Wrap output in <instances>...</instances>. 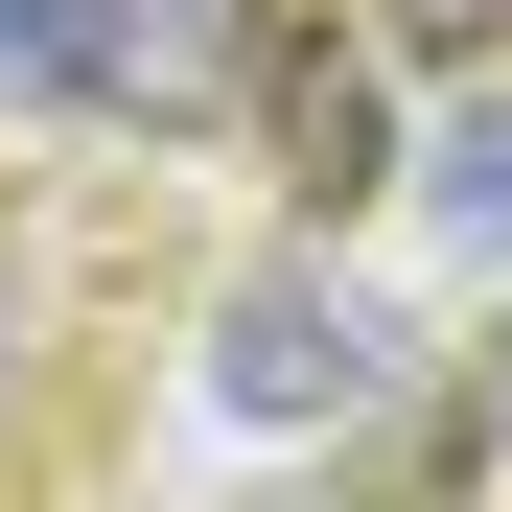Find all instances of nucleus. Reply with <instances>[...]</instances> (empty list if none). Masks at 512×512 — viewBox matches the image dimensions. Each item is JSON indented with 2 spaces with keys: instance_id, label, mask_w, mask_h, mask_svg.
Returning <instances> with one entry per match:
<instances>
[{
  "instance_id": "423d86ee",
  "label": "nucleus",
  "mask_w": 512,
  "mask_h": 512,
  "mask_svg": "<svg viewBox=\"0 0 512 512\" xmlns=\"http://www.w3.org/2000/svg\"><path fill=\"white\" fill-rule=\"evenodd\" d=\"M396 24H419V47H512V0H396Z\"/></svg>"
},
{
  "instance_id": "f257e3e1",
  "label": "nucleus",
  "mask_w": 512,
  "mask_h": 512,
  "mask_svg": "<svg viewBox=\"0 0 512 512\" xmlns=\"http://www.w3.org/2000/svg\"><path fill=\"white\" fill-rule=\"evenodd\" d=\"M419 350H396V303L373 280H326V256H256V280L210 303V396L233 419H373Z\"/></svg>"
},
{
  "instance_id": "f03ea898",
  "label": "nucleus",
  "mask_w": 512,
  "mask_h": 512,
  "mask_svg": "<svg viewBox=\"0 0 512 512\" xmlns=\"http://www.w3.org/2000/svg\"><path fill=\"white\" fill-rule=\"evenodd\" d=\"M70 24V94H140V117H210L233 70H280V0H47Z\"/></svg>"
},
{
  "instance_id": "0eeeda50",
  "label": "nucleus",
  "mask_w": 512,
  "mask_h": 512,
  "mask_svg": "<svg viewBox=\"0 0 512 512\" xmlns=\"http://www.w3.org/2000/svg\"><path fill=\"white\" fill-rule=\"evenodd\" d=\"M443 466H512V373H489V419H466V443H443Z\"/></svg>"
},
{
  "instance_id": "7ed1b4c3",
  "label": "nucleus",
  "mask_w": 512,
  "mask_h": 512,
  "mask_svg": "<svg viewBox=\"0 0 512 512\" xmlns=\"http://www.w3.org/2000/svg\"><path fill=\"white\" fill-rule=\"evenodd\" d=\"M280 163H303V210L396 187V94H373V47H280Z\"/></svg>"
},
{
  "instance_id": "20e7f679",
  "label": "nucleus",
  "mask_w": 512,
  "mask_h": 512,
  "mask_svg": "<svg viewBox=\"0 0 512 512\" xmlns=\"http://www.w3.org/2000/svg\"><path fill=\"white\" fill-rule=\"evenodd\" d=\"M419 187H443V233H466V256H512V94H489L443 163H419Z\"/></svg>"
},
{
  "instance_id": "39448f33",
  "label": "nucleus",
  "mask_w": 512,
  "mask_h": 512,
  "mask_svg": "<svg viewBox=\"0 0 512 512\" xmlns=\"http://www.w3.org/2000/svg\"><path fill=\"white\" fill-rule=\"evenodd\" d=\"M0 94H70V24L47 0H0Z\"/></svg>"
}]
</instances>
